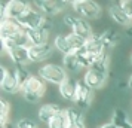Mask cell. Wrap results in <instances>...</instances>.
I'll list each match as a JSON object with an SVG mask.
<instances>
[{
  "label": "cell",
  "instance_id": "1",
  "mask_svg": "<svg viewBox=\"0 0 132 128\" xmlns=\"http://www.w3.org/2000/svg\"><path fill=\"white\" fill-rule=\"evenodd\" d=\"M22 97L25 101L28 103H37L40 98L43 97V94L46 92V80H43L39 74H31L30 80L25 84L22 88Z\"/></svg>",
  "mask_w": 132,
  "mask_h": 128
},
{
  "label": "cell",
  "instance_id": "2",
  "mask_svg": "<svg viewBox=\"0 0 132 128\" xmlns=\"http://www.w3.org/2000/svg\"><path fill=\"white\" fill-rule=\"evenodd\" d=\"M39 76L42 78L43 80L46 82H51L54 85L60 86L64 80H67V70L64 69V66H60V64H55V63H51V64H45L39 69Z\"/></svg>",
  "mask_w": 132,
  "mask_h": 128
},
{
  "label": "cell",
  "instance_id": "3",
  "mask_svg": "<svg viewBox=\"0 0 132 128\" xmlns=\"http://www.w3.org/2000/svg\"><path fill=\"white\" fill-rule=\"evenodd\" d=\"M71 6L73 11L77 13L80 18L96 19L101 15V6L95 2H90V0H77V2H73Z\"/></svg>",
  "mask_w": 132,
  "mask_h": 128
},
{
  "label": "cell",
  "instance_id": "4",
  "mask_svg": "<svg viewBox=\"0 0 132 128\" xmlns=\"http://www.w3.org/2000/svg\"><path fill=\"white\" fill-rule=\"evenodd\" d=\"M83 82L89 86L90 89H100L105 85L107 82V73L102 72V70H98V69L90 67L86 70V73L83 76Z\"/></svg>",
  "mask_w": 132,
  "mask_h": 128
},
{
  "label": "cell",
  "instance_id": "5",
  "mask_svg": "<svg viewBox=\"0 0 132 128\" xmlns=\"http://www.w3.org/2000/svg\"><path fill=\"white\" fill-rule=\"evenodd\" d=\"M45 18H46L45 15H42L37 9H34V7L31 6L30 9L18 19V21L25 30H28V28H39V27L43 24Z\"/></svg>",
  "mask_w": 132,
  "mask_h": 128
},
{
  "label": "cell",
  "instance_id": "6",
  "mask_svg": "<svg viewBox=\"0 0 132 128\" xmlns=\"http://www.w3.org/2000/svg\"><path fill=\"white\" fill-rule=\"evenodd\" d=\"M67 2H51V0H36L33 2L31 5L34 9H37L39 12L45 15V17H52V15H56L61 9L64 7Z\"/></svg>",
  "mask_w": 132,
  "mask_h": 128
},
{
  "label": "cell",
  "instance_id": "7",
  "mask_svg": "<svg viewBox=\"0 0 132 128\" xmlns=\"http://www.w3.org/2000/svg\"><path fill=\"white\" fill-rule=\"evenodd\" d=\"M25 28L19 24L18 19L6 18L0 21V39H9L12 36H16L19 33H24Z\"/></svg>",
  "mask_w": 132,
  "mask_h": 128
},
{
  "label": "cell",
  "instance_id": "8",
  "mask_svg": "<svg viewBox=\"0 0 132 128\" xmlns=\"http://www.w3.org/2000/svg\"><path fill=\"white\" fill-rule=\"evenodd\" d=\"M54 46L51 43H43V45H30L28 46V54H30L31 63H40L45 61L52 55Z\"/></svg>",
  "mask_w": 132,
  "mask_h": 128
},
{
  "label": "cell",
  "instance_id": "9",
  "mask_svg": "<svg viewBox=\"0 0 132 128\" xmlns=\"http://www.w3.org/2000/svg\"><path fill=\"white\" fill-rule=\"evenodd\" d=\"M90 101H92V89L85 84L83 80H79L77 95H76V100H74L76 106L80 110H85L90 106Z\"/></svg>",
  "mask_w": 132,
  "mask_h": 128
},
{
  "label": "cell",
  "instance_id": "10",
  "mask_svg": "<svg viewBox=\"0 0 132 128\" xmlns=\"http://www.w3.org/2000/svg\"><path fill=\"white\" fill-rule=\"evenodd\" d=\"M28 46H30V40L25 34V31L19 33L16 36L9 37V39H2V48L6 52H9V51H12L15 48H28Z\"/></svg>",
  "mask_w": 132,
  "mask_h": 128
},
{
  "label": "cell",
  "instance_id": "11",
  "mask_svg": "<svg viewBox=\"0 0 132 128\" xmlns=\"http://www.w3.org/2000/svg\"><path fill=\"white\" fill-rule=\"evenodd\" d=\"M30 3L27 2H21V0H11L7 2V13L6 18H12V19H19L24 15L28 9H30Z\"/></svg>",
  "mask_w": 132,
  "mask_h": 128
},
{
  "label": "cell",
  "instance_id": "12",
  "mask_svg": "<svg viewBox=\"0 0 132 128\" xmlns=\"http://www.w3.org/2000/svg\"><path fill=\"white\" fill-rule=\"evenodd\" d=\"M77 86H79V80L68 78L67 80H64L60 85V95L67 101H74L76 95H77Z\"/></svg>",
  "mask_w": 132,
  "mask_h": 128
},
{
  "label": "cell",
  "instance_id": "13",
  "mask_svg": "<svg viewBox=\"0 0 132 128\" xmlns=\"http://www.w3.org/2000/svg\"><path fill=\"white\" fill-rule=\"evenodd\" d=\"M60 112H62V107H61L60 104L56 103H48V104H43L40 110H39V119L45 124H49V122L54 119L55 116L58 115Z\"/></svg>",
  "mask_w": 132,
  "mask_h": 128
},
{
  "label": "cell",
  "instance_id": "14",
  "mask_svg": "<svg viewBox=\"0 0 132 128\" xmlns=\"http://www.w3.org/2000/svg\"><path fill=\"white\" fill-rule=\"evenodd\" d=\"M71 33H74V34H77V36H80V37H83L86 40L94 36L92 27H90V24L88 22V19L80 18V17H77L76 21H74V24H73V27H71Z\"/></svg>",
  "mask_w": 132,
  "mask_h": 128
},
{
  "label": "cell",
  "instance_id": "15",
  "mask_svg": "<svg viewBox=\"0 0 132 128\" xmlns=\"http://www.w3.org/2000/svg\"><path fill=\"white\" fill-rule=\"evenodd\" d=\"M49 33L46 28L39 27V28H28L25 30V34L30 40V45H43V43H48L49 39Z\"/></svg>",
  "mask_w": 132,
  "mask_h": 128
},
{
  "label": "cell",
  "instance_id": "16",
  "mask_svg": "<svg viewBox=\"0 0 132 128\" xmlns=\"http://www.w3.org/2000/svg\"><path fill=\"white\" fill-rule=\"evenodd\" d=\"M68 128H86L85 127V116L79 107H68L65 109Z\"/></svg>",
  "mask_w": 132,
  "mask_h": 128
},
{
  "label": "cell",
  "instance_id": "17",
  "mask_svg": "<svg viewBox=\"0 0 132 128\" xmlns=\"http://www.w3.org/2000/svg\"><path fill=\"white\" fill-rule=\"evenodd\" d=\"M108 13H110V17L113 18L114 22H117L119 25H128L131 24V18L128 17L125 13V11L120 7V3H116V5H111V6L108 7Z\"/></svg>",
  "mask_w": 132,
  "mask_h": 128
},
{
  "label": "cell",
  "instance_id": "18",
  "mask_svg": "<svg viewBox=\"0 0 132 128\" xmlns=\"http://www.w3.org/2000/svg\"><path fill=\"white\" fill-rule=\"evenodd\" d=\"M85 48H86V51L90 55H94V57H96V55H100V54L107 51L105 46H104V43H102V40H101V34H94L90 39H88Z\"/></svg>",
  "mask_w": 132,
  "mask_h": 128
},
{
  "label": "cell",
  "instance_id": "19",
  "mask_svg": "<svg viewBox=\"0 0 132 128\" xmlns=\"http://www.w3.org/2000/svg\"><path fill=\"white\" fill-rule=\"evenodd\" d=\"M0 88H2L5 92L13 94V92H18L19 89H21V85H19V82H18V79H16L15 73H11V72H9V73L6 74V78L2 80Z\"/></svg>",
  "mask_w": 132,
  "mask_h": 128
},
{
  "label": "cell",
  "instance_id": "20",
  "mask_svg": "<svg viewBox=\"0 0 132 128\" xmlns=\"http://www.w3.org/2000/svg\"><path fill=\"white\" fill-rule=\"evenodd\" d=\"M9 58L16 64V66H22L25 63L30 61V54H28V48H15L7 52Z\"/></svg>",
  "mask_w": 132,
  "mask_h": 128
},
{
  "label": "cell",
  "instance_id": "21",
  "mask_svg": "<svg viewBox=\"0 0 132 128\" xmlns=\"http://www.w3.org/2000/svg\"><path fill=\"white\" fill-rule=\"evenodd\" d=\"M101 40L104 43L105 49H108V48H111V46H114L116 43L120 42V36L116 33L114 28H105L101 33Z\"/></svg>",
  "mask_w": 132,
  "mask_h": 128
},
{
  "label": "cell",
  "instance_id": "22",
  "mask_svg": "<svg viewBox=\"0 0 132 128\" xmlns=\"http://www.w3.org/2000/svg\"><path fill=\"white\" fill-rule=\"evenodd\" d=\"M62 66H64V69H65L67 72H71V73L79 72L80 67H82V66H80V61H79V58H77V55H76V52H71V54L64 55Z\"/></svg>",
  "mask_w": 132,
  "mask_h": 128
},
{
  "label": "cell",
  "instance_id": "23",
  "mask_svg": "<svg viewBox=\"0 0 132 128\" xmlns=\"http://www.w3.org/2000/svg\"><path fill=\"white\" fill-rule=\"evenodd\" d=\"M111 122H113L117 128H129L131 127V122H128V119H126L125 110H122V109H116L114 110Z\"/></svg>",
  "mask_w": 132,
  "mask_h": 128
},
{
  "label": "cell",
  "instance_id": "24",
  "mask_svg": "<svg viewBox=\"0 0 132 128\" xmlns=\"http://www.w3.org/2000/svg\"><path fill=\"white\" fill-rule=\"evenodd\" d=\"M65 37H67V42H68V45H70V48H71L73 52H76L79 49L85 48V45H86V39L77 36V34H74V33H70V34H67Z\"/></svg>",
  "mask_w": 132,
  "mask_h": 128
},
{
  "label": "cell",
  "instance_id": "25",
  "mask_svg": "<svg viewBox=\"0 0 132 128\" xmlns=\"http://www.w3.org/2000/svg\"><path fill=\"white\" fill-rule=\"evenodd\" d=\"M48 128H68V119H67L65 110L60 112L52 121L48 124Z\"/></svg>",
  "mask_w": 132,
  "mask_h": 128
},
{
  "label": "cell",
  "instance_id": "26",
  "mask_svg": "<svg viewBox=\"0 0 132 128\" xmlns=\"http://www.w3.org/2000/svg\"><path fill=\"white\" fill-rule=\"evenodd\" d=\"M54 46L58 51H60L61 54H71L73 51L71 48H70V45H68V42H67V37L65 36H62V34H60V36H56L55 37V40H54Z\"/></svg>",
  "mask_w": 132,
  "mask_h": 128
},
{
  "label": "cell",
  "instance_id": "27",
  "mask_svg": "<svg viewBox=\"0 0 132 128\" xmlns=\"http://www.w3.org/2000/svg\"><path fill=\"white\" fill-rule=\"evenodd\" d=\"M15 76H16V79H18L21 88H22V86H24L31 78V74L28 73V70L24 69L22 66H16V69H15Z\"/></svg>",
  "mask_w": 132,
  "mask_h": 128
},
{
  "label": "cell",
  "instance_id": "28",
  "mask_svg": "<svg viewBox=\"0 0 132 128\" xmlns=\"http://www.w3.org/2000/svg\"><path fill=\"white\" fill-rule=\"evenodd\" d=\"M9 109H11V104L7 103V100L2 98L0 100V124H2V127H6Z\"/></svg>",
  "mask_w": 132,
  "mask_h": 128
},
{
  "label": "cell",
  "instance_id": "29",
  "mask_svg": "<svg viewBox=\"0 0 132 128\" xmlns=\"http://www.w3.org/2000/svg\"><path fill=\"white\" fill-rule=\"evenodd\" d=\"M16 128H37L36 124L28 119V118H22V119H19L18 124H16Z\"/></svg>",
  "mask_w": 132,
  "mask_h": 128
},
{
  "label": "cell",
  "instance_id": "30",
  "mask_svg": "<svg viewBox=\"0 0 132 128\" xmlns=\"http://www.w3.org/2000/svg\"><path fill=\"white\" fill-rule=\"evenodd\" d=\"M120 7L125 11V13L132 19V0H123L120 2Z\"/></svg>",
  "mask_w": 132,
  "mask_h": 128
},
{
  "label": "cell",
  "instance_id": "31",
  "mask_svg": "<svg viewBox=\"0 0 132 128\" xmlns=\"http://www.w3.org/2000/svg\"><path fill=\"white\" fill-rule=\"evenodd\" d=\"M76 15H70V13H67L65 17H64V22H65V25H68L70 28L73 27V24H74V21H76Z\"/></svg>",
  "mask_w": 132,
  "mask_h": 128
},
{
  "label": "cell",
  "instance_id": "32",
  "mask_svg": "<svg viewBox=\"0 0 132 128\" xmlns=\"http://www.w3.org/2000/svg\"><path fill=\"white\" fill-rule=\"evenodd\" d=\"M7 73H9V72L6 70V67H5V66H0V84H2V80L6 78Z\"/></svg>",
  "mask_w": 132,
  "mask_h": 128
},
{
  "label": "cell",
  "instance_id": "33",
  "mask_svg": "<svg viewBox=\"0 0 132 128\" xmlns=\"http://www.w3.org/2000/svg\"><path fill=\"white\" fill-rule=\"evenodd\" d=\"M96 128H117L116 125H114L113 122H108V124H102V125H100V127Z\"/></svg>",
  "mask_w": 132,
  "mask_h": 128
},
{
  "label": "cell",
  "instance_id": "34",
  "mask_svg": "<svg viewBox=\"0 0 132 128\" xmlns=\"http://www.w3.org/2000/svg\"><path fill=\"white\" fill-rule=\"evenodd\" d=\"M128 85H129V88L132 89V74H131V78H129V82H128Z\"/></svg>",
  "mask_w": 132,
  "mask_h": 128
},
{
  "label": "cell",
  "instance_id": "35",
  "mask_svg": "<svg viewBox=\"0 0 132 128\" xmlns=\"http://www.w3.org/2000/svg\"><path fill=\"white\" fill-rule=\"evenodd\" d=\"M131 64H132V54H131Z\"/></svg>",
  "mask_w": 132,
  "mask_h": 128
},
{
  "label": "cell",
  "instance_id": "36",
  "mask_svg": "<svg viewBox=\"0 0 132 128\" xmlns=\"http://www.w3.org/2000/svg\"><path fill=\"white\" fill-rule=\"evenodd\" d=\"M129 128H132V124H131V127H129Z\"/></svg>",
  "mask_w": 132,
  "mask_h": 128
}]
</instances>
